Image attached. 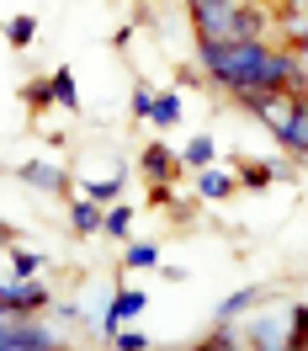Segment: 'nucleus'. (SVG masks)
Masks as SVG:
<instances>
[{"instance_id":"obj_22","label":"nucleus","mask_w":308,"mask_h":351,"mask_svg":"<svg viewBox=\"0 0 308 351\" xmlns=\"http://www.w3.org/2000/svg\"><path fill=\"white\" fill-rule=\"evenodd\" d=\"M27 101H32V107L53 101V80H38V86H27Z\"/></svg>"},{"instance_id":"obj_18","label":"nucleus","mask_w":308,"mask_h":351,"mask_svg":"<svg viewBox=\"0 0 308 351\" xmlns=\"http://www.w3.org/2000/svg\"><path fill=\"white\" fill-rule=\"evenodd\" d=\"M287 346H292V351H308V304L292 314V335H287Z\"/></svg>"},{"instance_id":"obj_8","label":"nucleus","mask_w":308,"mask_h":351,"mask_svg":"<svg viewBox=\"0 0 308 351\" xmlns=\"http://www.w3.org/2000/svg\"><path fill=\"white\" fill-rule=\"evenodd\" d=\"M22 181L27 186H43V192H64V171L59 165H38L32 160V165H22Z\"/></svg>"},{"instance_id":"obj_6","label":"nucleus","mask_w":308,"mask_h":351,"mask_svg":"<svg viewBox=\"0 0 308 351\" xmlns=\"http://www.w3.org/2000/svg\"><path fill=\"white\" fill-rule=\"evenodd\" d=\"M144 304H149V293H133V287H123V293L112 298V308H107V330H117L123 319H138V314H144Z\"/></svg>"},{"instance_id":"obj_20","label":"nucleus","mask_w":308,"mask_h":351,"mask_svg":"<svg viewBox=\"0 0 308 351\" xmlns=\"http://www.w3.org/2000/svg\"><path fill=\"white\" fill-rule=\"evenodd\" d=\"M11 266H16V277H32V271L43 266V256H38V250H16V256H11Z\"/></svg>"},{"instance_id":"obj_2","label":"nucleus","mask_w":308,"mask_h":351,"mask_svg":"<svg viewBox=\"0 0 308 351\" xmlns=\"http://www.w3.org/2000/svg\"><path fill=\"white\" fill-rule=\"evenodd\" d=\"M197 38H218V43H240V38H261V11L250 0H202L192 5Z\"/></svg>"},{"instance_id":"obj_15","label":"nucleus","mask_w":308,"mask_h":351,"mask_svg":"<svg viewBox=\"0 0 308 351\" xmlns=\"http://www.w3.org/2000/svg\"><path fill=\"white\" fill-rule=\"evenodd\" d=\"M154 128H170V123H176L181 117V96H154Z\"/></svg>"},{"instance_id":"obj_23","label":"nucleus","mask_w":308,"mask_h":351,"mask_svg":"<svg viewBox=\"0 0 308 351\" xmlns=\"http://www.w3.org/2000/svg\"><path fill=\"white\" fill-rule=\"evenodd\" d=\"M223 346H240V335H234V330H229V325H218V335L207 341V351H223Z\"/></svg>"},{"instance_id":"obj_7","label":"nucleus","mask_w":308,"mask_h":351,"mask_svg":"<svg viewBox=\"0 0 308 351\" xmlns=\"http://www.w3.org/2000/svg\"><path fill=\"white\" fill-rule=\"evenodd\" d=\"M101 219H107V213L96 208V197H75V202H69V223H75V234H96Z\"/></svg>"},{"instance_id":"obj_9","label":"nucleus","mask_w":308,"mask_h":351,"mask_svg":"<svg viewBox=\"0 0 308 351\" xmlns=\"http://www.w3.org/2000/svg\"><path fill=\"white\" fill-rule=\"evenodd\" d=\"M48 80H53V101H59V107H69V112L80 107V90H75V69L69 64H59Z\"/></svg>"},{"instance_id":"obj_17","label":"nucleus","mask_w":308,"mask_h":351,"mask_svg":"<svg viewBox=\"0 0 308 351\" xmlns=\"http://www.w3.org/2000/svg\"><path fill=\"white\" fill-rule=\"evenodd\" d=\"M112 346H123V351H144V346H149V335H144L138 325H128V330L117 325V330H112Z\"/></svg>"},{"instance_id":"obj_21","label":"nucleus","mask_w":308,"mask_h":351,"mask_svg":"<svg viewBox=\"0 0 308 351\" xmlns=\"http://www.w3.org/2000/svg\"><path fill=\"white\" fill-rule=\"evenodd\" d=\"M250 304H255V287H244V293H234V298L223 304V319H229V314H244Z\"/></svg>"},{"instance_id":"obj_19","label":"nucleus","mask_w":308,"mask_h":351,"mask_svg":"<svg viewBox=\"0 0 308 351\" xmlns=\"http://www.w3.org/2000/svg\"><path fill=\"white\" fill-rule=\"evenodd\" d=\"M117 192H123V176H112V181H90V186H86V197H96V202H117Z\"/></svg>"},{"instance_id":"obj_13","label":"nucleus","mask_w":308,"mask_h":351,"mask_svg":"<svg viewBox=\"0 0 308 351\" xmlns=\"http://www.w3.org/2000/svg\"><path fill=\"white\" fill-rule=\"evenodd\" d=\"M123 266H128V271L159 266V245H128V250H123Z\"/></svg>"},{"instance_id":"obj_14","label":"nucleus","mask_w":308,"mask_h":351,"mask_svg":"<svg viewBox=\"0 0 308 351\" xmlns=\"http://www.w3.org/2000/svg\"><path fill=\"white\" fill-rule=\"evenodd\" d=\"M101 229H107V234H128V229H133V208H128V202H112L107 219H101Z\"/></svg>"},{"instance_id":"obj_10","label":"nucleus","mask_w":308,"mask_h":351,"mask_svg":"<svg viewBox=\"0 0 308 351\" xmlns=\"http://www.w3.org/2000/svg\"><path fill=\"white\" fill-rule=\"evenodd\" d=\"M197 192H202V197H229V192H234V176L202 165V171H197Z\"/></svg>"},{"instance_id":"obj_26","label":"nucleus","mask_w":308,"mask_h":351,"mask_svg":"<svg viewBox=\"0 0 308 351\" xmlns=\"http://www.w3.org/2000/svg\"><path fill=\"white\" fill-rule=\"evenodd\" d=\"M186 5H202V0H186Z\"/></svg>"},{"instance_id":"obj_3","label":"nucleus","mask_w":308,"mask_h":351,"mask_svg":"<svg viewBox=\"0 0 308 351\" xmlns=\"http://www.w3.org/2000/svg\"><path fill=\"white\" fill-rule=\"evenodd\" d=\"M271 133H277V144H282L287 154H303V160H308V96H298L292 112H287Z\"/></svg>"},{"instance_id":"obj_25","label":"nucleus","mask_w":308,"mask_h":351,"mask_svg":"<svg viewBox=\"0 0 308 351\" xmlns=\"http://www.w3.org/2000/svg\"><path fill=\"white\" fill-rule=\"evenodd\" d=\"M0 245H5V223H0Z\"/></svg>"},{"instance_id":"obj_24","label":"nucleus","mask_w":308,"mask_h":351,"mask_svg":"<svg viewBox=\"0 0 308 351\" xmlns=\"http://www.w3.org/2000/svg\"><path fill=\"white\" fill-rule=\"evenodd\" d=\"M133 112H138V117H149V112H154V96H149V90H144V86L133 90Z\"/></svg>"},{"instance_id":"obj_12","label":"nucleus","mask_w":308,"mask_h":351,"mask_svg":"<svg viewBox=\"0 0 308 351\" xmlns=\"http://www.w3.org/2000/svg\"><path fill=\"white\" fill-rule=\"evenodd\" d=\"M5 38H11V48H27L38 38V16H11V22H5Z\"/></svg>"},{"instance_id":"obj_11","label":"nucleus","mask_w":308,"mask_h":351,"mask_svg":"<svg viewBox=\"0 0 308 351\" xmlns=\"http://www.w3.org/2000/svg\"><path fill=\"white\" fill-rule=\"evenodd\" d=\"M181 165H192V171H202V165H213V138L207 133H197L186 149H181Z\"/></svg>"},{"instance_id":"obj_5","label":"nucleus","mask_w":308,"mask_h":351,"mask_svg":"<svg viewBox=\"0 0 308 351\" xmlns=\"http://www.w3.org/2000/svg\"><path fill=\"white\" fill-rule=\"evenodd\" d=\"M138 171H144V181H170V176L181 171V154L165 149V144H144V154H138Z\"/></svg>"},{"instance_id":"obj_4","label":"nucleus","mask_w":308,"mask_h":351,"mask_svg":"<svg viewBox=\"0 0 308 351\" xmlns=\"http://www.w3.org/2000/svg\"><path fill=\"white\" fill-rule=\"evenodd\" d=\"M48 308V287L22 277V287H0V314H11V319H22V314H38Z\"/></svg>"},{"instance_id":"obj_1","label":"nucleus","mask_w":308,"mask_h":351,"mask_svg":"<svg viewBox=\"0 0 308 351\" xmlns=\"http://www.w3.org/2000/svg\"><path fill=\"white\" fill-rule=\"evenodd\" d=\"M197 59L207 69V80L223 90H266V59L271 43L266 38H240V43H218V38H197Z\"/></svg>"},{"instance_id":"obj_16","label":"nucleus","mask_w":308,"mask_h":351,"mask_svg":"<svg viewBox=\"0 0 308 351\" xmlns=\"http://www.w3.org/2000/svg\"><path fill=\"white\" fill-rule=\"evenodd\" d=\"M277 176H282V171H271V165H255V160H244L240 181H244V186H255V192H261V186H271Z\"/></svg>"}]
</instances>
